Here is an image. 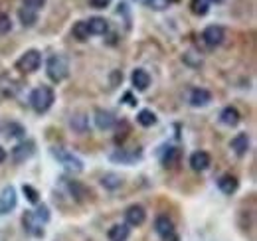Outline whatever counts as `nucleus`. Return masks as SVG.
Here are the masks:
<instances>
[{
    "mask_svg": "<svg viewBox=\"0 0 257 241\" xmlns=\"http://www.w3.org/2000/svg\"><path fill=\"white\" fill-rule=\"evenodd\" d=\"M40 63H42L40 52H38V50H28L20 60L16 61V67H18L20 71H24V73H32V71H36V69L40 67Z\"/></svg>",
    "mask_w": 257,
    "mask_h": 241,
    "instance_id": "4",
    "label": "nucleus"
},
{
    "mask_svg": "<svg viewBox=\"0 0 257 241\" xmlns=\"http://www.w3.org/2000/svg\"><path fill=\"white\" fill-rule=\"evenodd\" d=\"M56 101V95L54 89L48 87V85H42V87H36L30 95V105L36 113H46Z\"/></svg>",
    "mask_w": 257,
    "mask_h": 241,
    "instance_id": "1",
    "label": "nucleus"
},
{
    "mask_svg": "<svg viewBox=\"0 0 257 241\" xmlns=\"http://www.w3.org/2000/svg\"><path fill=\"white\" fill-rule=\"evenodd\" d=\"M231 149H233V152H235L237 156L247 154V151H249V137H247L245 133H239L237 137L231 139Z\"/></svg>",
    "mask_w": 257,
    "mask_h": 241,
    "instance_id": "17",
    "label": "nucleus"
},
{
    "mask_svg": "<svg viewBox=\"0 0 257 241\" xmlns=\"http://www.w3.org/2000/svg\"><path fill=\"white\" fill-rule=\"evenodd\" d=\"M22 223H24V229L28 231V233H32L36 237H40V235H44V227H42V221L34 215V211H26L24 213V217H22Z\"/></svg>",
    "mask_w": 257,
    "mask_h": 241,
    "instance_id": "8",
    "label": "nucleus"
},
{
    "mask_svg": "<svg viewBox=\"0 0 257 241\" xmlns=\"http://www.w3.org/2000/svg\"><path fill=\"white\" fill-rule=\"evenodd\" d=\"M212 2H222V0H212Z\"/></svg>",
    "mask_w": 257,
    "mask_h": 241,
    "instance_id": "38",
    "label": "nucleus"
},
{
    "mask_svg": "<svg viewBox=\"0 0 257 241\" xmlns=\"http://www.w3.org/2000/svg\"><path fill=\"white\" fill-rule=\"evenodd\" d=\"M125 217H127V225H141L147 219V211L143 206H131L125 211Z\"/></svg>",
    "mask_w": 257,
    "mask_h": 241,
    "instance_id": "11",
    "label": "nucleus"
},
{
    "mask_svg": "<svg viewBox=\"0 0 257 241\" xmlns=\"http://www.w3.org/2000/svg\"><path fill=\"white\" fill-rule=\"evenodd\" d=\"M18 18H20L22 26H26V28H32L34 24L38 22V14H36V10H30V8H26V6H22V8L18 10Z\"/></svg>",
    "mask_w": 257,
    "mask_h": 241,
    "instance_id": "21",
    "label": "nucleus"
},
{
    "mask_svg": "<svg viewBox=\"0 0 257 241\" xmlns=\"http://www.w3.org/2000/svg\"><path fill=\"white\" fill-rule=\"evenodd\" d=\"M237 186H239V182L235 176H231V174H224L220 180H218V188L224 192V194H233L235 190H237Z\"/></svg>",
    "mask_w": 257,
    "mask_h": 241,
    "instance_id": "20",
    "label": "nucleus"
},
{
    "mask_svg": "<svg viewBox=\"0 0 257 241\" xmlns=\"http://www.w3.org/2000/svg\"><path fill=\"white\" fill-rule=\"evenodd\" d=\"M141 156V151L137 149V151H119V152H115V154H111V160H121L123 164H133L137 158Z\"/></svg>",
    "mask_w": 257,
    "mask_h": 241,
    "instance_id": "23",
    "label": "nucleus"
},
{
    "mask_svg": "<svg viewBox=\"0 0 257 241\" xmlns=\"http://www.w3.org/2000/svg\"><path fill=\"white\" fill-rule=\"evenodd\" d=\"M224 28L222 26H216V24H212V26H208L206 30L202 32V40L210 46V48H216V46H220L222 42H224Z\"/></svg>",
    "mask_w": 257,
    "mask_h": 241,
    "instance_id": "5",
    "label": "nucleus"
},
{
    "mask_svg": "<svg viewBox=\"0 0 257 241\" xmlns=\"http://www.w3.org/2000/svg\"><path fill=\"white\" fill-rule=\"evenodd\" d=\"M85 24H87L89 34H95V36H103V34H107V30H109L107 20H105V18H101V16H93V18H89Z\"/></svg>",
    "mask_w": 257,
    "mask_h": 241,
    "instance_id": "16",
    "label": "nucleus"
},
{
    "mask_svg": "<svg viewBox=\"0 0 257 241\" xmlns=\"http://www.w3.org/2000/svg\"><path fill=\"white\" fill-rule=\"evenodd\" d=\"M220 120L227 127H235L239 123V111L235 107H225L224 111L220 113Z\"/></svg>",
    "mask_w": 257,
    "mask_h": 241,
    "instance_id": "22",
    "label": "nucleus"
},
{
    "mask_svg": "<svg viewBox=\"0 0 257 241\" xmlns=\"http://www.w3.org/2000/svg\"><path fill=\"white\" fill-rule=\"evenodd\" d=\"M123 99H125V103H127L128 107H137V99L133 97V93H125Z\"/></svg>",
    "mask_w": 257,
    "mask_h": 241,
    "instance_id": "35",
    "label": "nucleus"
},
{
    "mask_svg": "<svg viewBox=\"0 0 257 241\" xmlns=\"http://www.w3.org/2000/svg\"><path fill=\"white\" fill-rule=\"evenodd\" d=\"M34 215H36V217H38L42 223H46V221L50 219V211H48V208H46V206H40L38 210L34 211Z\"/></svg>",
    "mask_w": 257,
    "mask_h": 241,
    "instance_id": "32",
    "label": "nucleus"
},
{
    "mask_svg": "<svg viewBox=\"0 0 257 241\" xmlns=\"http://www.w3.org/2000/svg\"><path fill=\"white\" fill-rule=\"evenodd\" d=\"M52 156L58 158V162L64 166L65 170H69V172H81V170H83V162H81L75 154L65 151V149H58V147L52 149Z\"/></svg>",
    "mask_w": 257,
    "mask_h": 241,
    "instance_id": "3",
    "label": "nucleus"
},
{
    "mask_svg": "<svg viewBox=\"0 0 257 241\" xmlns=\"http://www.w3.org/2000/svg\"><path fill=\"white\" fill-rule=\"evenodd\" d=\"M16 208V190L12 186H6L0 192V215L8 213Z\"/></svg>",
    "mask_w": 257,
    "mask_h": 241,
    "instance_id": "6",
    "label": "nucleus"
},
{
    "mask_svg": "<svg viewBox=\"0 0 257 241\" xmlns=\"http://www.w3.org/2000/svg\"><path fill=\"white\" fill-rule=\"evenodd\" d=\"M22 192H24V196L28 198V202H32V204H38V200H40V194H38V190H36V188L28 186V184H24V186H22Z\"/></svg>",
    "mask_w": 257,
    "mask_h": 241,
    "instance_id": "29",
    "label": "nucleus"
},
{
    "mask_svg": "<svg viewBox=\"0 0 257 241\" xmlns=\"http://www.w3.org/2000/svg\"><path fill=\"white\" fill-rule=\"evenodd\" d=\"M62 180H64V186L67 188V192L71 194V198H75L77 202H81L87 196V188L83 184H79L77 180H67V178H62Z\"/></svg>",
    "mask_w": 257,
    "mask_h": 241,
    "instance_id": "13",
    "label": "nucleus"
},
{
    "mask_svg": "<svg viewBox=\"0 0 257 241\" xmlns=\"http://www.w3.org/2000/svg\"><path fill=\"white\" fill-rule=\"evenodd\" d=\"M4 160H6V151L0 147V162H4Z\"/></svg>",
    "mask_w": 257,
    "mask_h": 241,
    "instance_id": "36",
    "label": "nucleus"
},
{
    "mask_svg": "<svg viewBox=\"0 0 257 241\" xmlns=\"http://www.w3.org/2000/svg\"><path fill=\"white\" fill-rule=\"evenodd\" d=\"M155 229H157V233L161 235L162 239H168L170 235H174V223H172L166 215L157 217V221H155Z\"/></svg>",
    "mask_w": 257,
    "mask_h": 241,
    "instance_id": "12",
    "label": "nucleus"
},
{
    "mask_svg": "<svg viewBox=\"0 0 257 241\" xmlns=\"http://www.w3.org/2000/svg\"><path fill=\"white\" fill-rule=\"evenodd\" d=\"M212 101V93L208 89H202V87H196L190 93V105L192 107H204Z\"/></svg>",
    "mask_w": 257,
    "mask_h": 241,
    "instance_id": "14",
    "label": "nucleus"
},
{
    "mask_svg": "<svg viewBox=\"0 0 257 241\" xmlns=\"http://www.w3.org/2000/svg\"><path fill=\"white\" fill-rule=\"evenodd\" d=\"M190 10L196 16H206L210 6H208V0H190Z\"/></svg>",
    "mask_w": 257,
    "mask_h": 241,
    "instance_id": "28",
    "label": "nucleus"
},
{
    "mask_svg": "<svg viewBox=\"0 0 257 241\" xmlns=\"http://www.w3.org/2000/svg\"><path fill=\"white\" fill-rule=\"evenodd\" d=\"M101 184H103L105 188H109V190H117V188L123 184V178H121L119 174H105V176L101 178Z\"/></svg>",
    "mask_w": 257,
    "mask_h": 241,
    "instance_id": "27",
    "label": "nucleus"
},
{
    "mask_svg": "<svg viewBox=\"0 0 257 241\" xmlns=\"http://www.w3.org/2000/svg\"><path fill=\"white\" fill-rule=\"evenodd\" d=\"M22 2H24V6L30 8V10H40V8H44V4H46V0H22Z\"/></svg>",
    "mask_w": 257,
    "mask_h": 241,
    "instance_id": "33",
    "label": "nucleus"
},
{
    "mask_svg": "<svg viewBox=\"0 0 257 241\" xmlns=\"http://www.w3.org/2000/svg\"><path fill=\"white\" fill-rule=\"evenodd\" d=\"M34 154V143L32 141H22V143H18L14 149H12V158H14V162H24V160H28L30 156Z\"/></svg>",
    "mask_w": 257,
    "mask_h": 241,
    "instance_id": "7",
    "label": "nucleus"
},
{
    "mask_svg": "<svg viewBox=\"0 0 257 241\" xmlns=\"http://www.w3.org/2000/svg\"><path fill=\"white\" fill-rule=\"evenodd\" d=\"M115 123H117V119H115V115H113L111 111H105V109H97L95 111V125L101 131L113 129Z\"/></svg>",
    "mask_w": 257,
    "mask_h": 241,
    "instance_id": "10",
    "label": "nucleus"
},
{
    "mask_svg": "<svg viewBox=\"0 0 257 241\" xmlns=\"http://www.w3.org/2000/svg\"><path fill=\"white\" fill-rule=\"evenodd\" d=\"M69 125H71V129H73L75 133H85L87 127H89V120H87V117H85L83 113H77V115L71 117Z\"/></svg>",
    "mask_w": 257,
    "mask_h": 241,
    "instance_id": "24",
    "label": "nucleus"
},
{
    "mask_svg": "<svg viewBox=\"0 0 257 241\" xmlns=\"http://www.w3.org/2000/svg\"><path fill=\"white\" fill-rule=\"evenodd\" d=\"M24 127L18 125V123H10L8 125V137H24Z\"/></svg>",
    "mask_w": 257,
    "mask_h": 241,
    "instance_id": "31",
    "label": "nucleus"
},
{
    "mask_svg": "<svg viewBox=\"0 0 257 241\" xmlns=\"http://www.w3.org/2000/svg\"><path fill=\"white\" fill-rule=\"evenodd\" d=\"M161 160L166 168H172L180 160V151L176 147H164V151L161 154Z\"/></svg>",
    "mask_w": 257,
    "mask_h": 241,
    "instance_id": "18",
    "label": "nucleus"
},
{
    "mask_svg": "<svg viewBox=\"0 0 257 241\" xmlns=\"http://www.w3.org/2000/svg\"><path fill=\"white\" fill-rule=\"evenodd\" d=\"M131 81H133L135 89L145 91V89H149V85H151V75H149L145 69H135L133 75H131Z\"/></svg>",
    "mask_w": 257,
    "mask_h": 241,
    "instance_id": "15",
    "label": "nucleus"
},
{
    "mask_svg": "<svg viewBox=\"0 0 257 241\" xmlns=\"http://www.w3.org/2000/svg\"><path fill=\"white\" fill-rule=\"evenodd\" d=\"M48 69V77L52 79V81H64L65 77H67V73H69V63H67V58L65 56H52L50 60H48V65H46Z\"/></svg>",
    "mask_w": 257,
    "mask_h": 241,
    "instance_id": "2",
    "label": "nucleus"
},
{
    "mask_svg": "<svg viewBox=\"0 0 257 241\" xmlns=\"http://www.w3.org/2000/svg\"><path fill=\"white\" fill-rule=\"evenodd\" d=\"M71 34H73V38L79 40V42H85V40H89V36H91L89 30H87V24H85V22H75Z\"/></svg>",
    "mask_w": 257,
    "mask_h": 241,
    "instance_id": "25",
    "label": "nucleus"
},
{
    "mask_svg": "<svg viewBox=\"0 0 257 241\" xmlns=\"http://www.w3.org/2000/svg\"><path fill=\"white\" fill-rule=\"evenodd\" d=\"M210 164H212V158L206 151H196L190 156V166L196 172H204L206 168H210Z\"/></svg>",
    "mask_w": 257,
    "mask_h": 241,
    "instance_id": "9",
    "label": "nucleus"
},
{
    "mask_svg": "<svg viewBox=\"0 0 257 241\" xmlns=\"http://www.w3.org/2000/svg\"><path fill=\"white\" fill-rule=\"evenodd\" d=\"M135 2H139V4H145V6H149V4H153L155 0H135Z\"/></svg>",
    "mask_w": 257,
    "mask_h": 241,
    "instance_id": "37",
    "label": "nucleus"
},
{
    "mask_svg": "<svg viewBox=\"0 0 257 241\" xmlns=\"http://www.w3.org/2000/svg\"><path fill=\"white\" fill-rule=\"evenodd\" d=\"M111 4V0H89V6L93 8H107Z\"/></svg>",
    "mask_w": 257,
    "mask_h": 241,
    "instance_id": "34",
    "label": "nucleus"
},
{
    "mask_svg": "<svg viewBox=\"0 0 257 241\" xmlns=\"http://www.w3.org/2000/svg\"><path fill=\"white\" fill-rule=\"evenodd\" d=\"M137 120H139V125H143V127H153V125L157 123V115H155L153 111H149V109H143V111H139Z\"/></svg>",
    "mask_w": 257,
    "mask_h": 241,
    "instance_id": "26",
    "label": "nucleus"
},
{
    "mask_svg": "<svg viewBox=\"0 0 257 241\" xmlns=\"http://www.w3.org/2000/svg\"><path fill=\"white\" fill-rule=\"evenodd\" d=\"M12 30V22H10V16L0 12V34H8Z\"/></svg>",
    "mask_w": 257,
    "mask_h": 241,
    "instance_id": "30",
    "label": "nucleus"
},
{
    "mask_svg": "<svg viewBox=\"0 0 257 241\" xmlns=\"http://www.w3.org/2000/svg\"><path fill=\"white\" fill-rule=\"evenodd\" d=\"M128 233H131V229H128L127 223H117L109 229L107 237H109V241H127Z\"/></svg>",
    "mask_w": 257,
    "mask_h": 241,
    "instance_id": "19",
    "label": "nucleus"
}]
</instances>
